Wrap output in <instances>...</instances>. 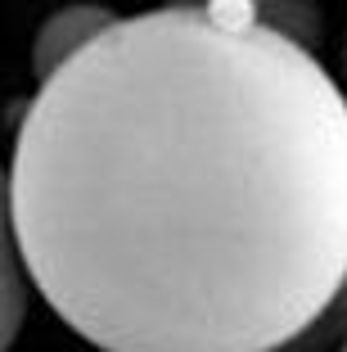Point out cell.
<instances>
[{
    "mask_svg": "<svg viewBox=\"0 0 347 352\" xmlns=\"http://www.w3.org/2000/svg\"><path fill=\"white\" fill-rule=\"evenodd\" d=\"M27 280L100 352H284L347 298V95L244 0L117 19L14 131Z\"/></svg>",
    "mask_w": 347,
    "mask_h": 352,
    "instance_id": "1",
    "label": "cell"
},
{
    "mask_svg": "<svg viewBox=\"0 0 347 352\" xmlns=\"http://www.w3.org/2000/svg\"><path fill=\"white\" fill-rule=\"evenodd\" d=\"M122 14L104 10V5H68V10H54L50 19L36 28V41H32V73L36 82L54 77L72 54H82L95 36L113 28Z\"/></svg>",
    "mask_w": 347,
    "mask_h": 352,
    "instance_id": "2",
    "label": "cell"
},
{
    "mask_svg": "<svg viewBox=\"0 0 347 352\" xmlns=\"http://www.w3.org/2000/svg\"><path fill=\"white\" fill-rule=\"evenodd\" d=\"M27 267H23L19 230H14V199L10 172L0 167V352H10L27 321Z\"/></svg>",
    "mask_w": 347,
    "mask_h": 352,
    "instance_id": "3",
    "label": "cell"
},
{
    "mask_svg": "<svg viewBox=\"0 0 347 352\" xmlns=\"http://www.w3.org/2000/svg\"><path fill=\"white\" fill-rule=\"evenodd\" d=\"M338 86L347 95V36H343V54H338Z\"/></svg>",
    "mask_w": 347,
    "mask_h": 352,
    "instance_id": "4",
    "label": "cell"
},
{
    "mask_svg": "<svg viewBox=\"0 0 347 352\" xmlns=\"http://www.w3.org/2000/svg\"><path fill=\"white\" fill-rule=\"evenodd\" d=\"M338 352H347V339H343V348H338Z\"/></svg>",
    "mask_w": 347,
    "mask_h": 352,
    "instance_id": "5",
    "label": "cell"
}]
</instances>
